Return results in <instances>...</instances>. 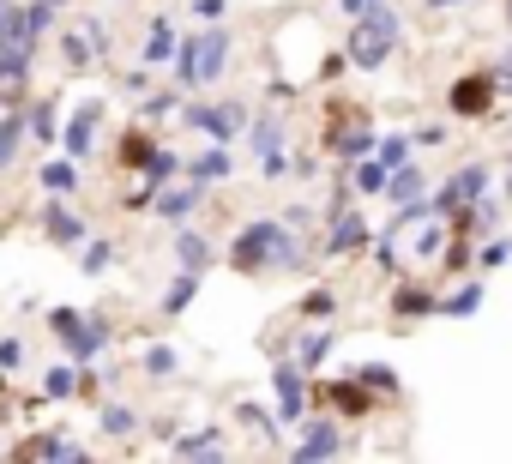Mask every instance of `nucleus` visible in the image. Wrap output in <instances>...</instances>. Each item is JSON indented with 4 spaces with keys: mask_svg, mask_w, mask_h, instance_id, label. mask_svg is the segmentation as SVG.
<instances>
[{
    "mask_svg": "<svg viewBox=\"0 0 512 464\" xmlns=\"http://www.w3.org/2000/svg\"><path fill=\"white\" fill-rule=\"evenodd\" d=\"M308 242L296 236V229L284 223V217H247L241 229H235V242H229V266L241 272V278H260V272H284V278H296L302 266H308Z\"/></svg>",
    "mask_w": 512,
    "mask_h": 464,
    "instance_id": "f257e3e1",
    "label": "nucleus"
},
{
    "mask_svg": "<svg viewBox=\"0 0 512 464\" xmlns=\"http://www.w3.org/2000/svg\"><path fill=\"white\" fill-rule=\"evenodd\" d=\"M398 49H404V19H398L392 0H386V7H374V13H362V19H350L344 61H350L356 73H380Z\"/></svg>",
    "mask_w": 512,
    "mask_h": 464,
    "instance_id": "f03ea898",
    "label": "nucleus"
},
{
    "mask_svg": "<svg viewBox=\"0 0 512 464\" xmlns=\"http://www.w3.org/2000/svg\"><path fill=\"white\" fill-rule=\"evenodd\" d=\"M229 55H235V31H223V25H199L193 37H181L175 43V85L181 91H199V85H217L223 79V67H229Z\"/></svg>",
    "mask_w": 512,
    "mask_h": 464,
    "instance_id": "7ed1b4c3",
    "label": "nucleus"
},
{
    "mask_svg": "<svg viewBox=\"0 0 512 464\" xmlns=\"http://www.w3.org/2000/svg\"><path fill=\"white\" fill-rule=\"evenodd\" d=\"M181 121H187L205 145H235V139H241V127H247V103H241V97L205 103L199 91H187V97H181Z\"/></svg>",
    "mask_w": 512,
    "mask_h": 464,
    "instance_id": "20e7f679",
    "label": "nucleus"
},
{
    "mask_svg": "<svg viewBox=\"0 0 512 464\" xmlns=\"http://www.w3.org/2000/svg\"><path fill=\"white\" fill-rule=\"evenodd\" d=\"M296 428H302L296 446H290L296 464H326V458H344V446H350V434H344L338 416H302Z\"/></svg>",
    "mask_w": 512,
    "mask_h": 464,
    "instance_id": "39448f33",
    "label": "nucleus"
},
{
    "mask_svg": "<svg viewBox=\"0 0 512 464\" xmlns=\"http://www.w3.org/2000/svg\"><path fill=\"white\" fill-rule=\"evenodd\" d=\"M109 55H115V31H109L103 19H85L79 31L61 37V67H67V73H91V67L109 61Z\"/></svg>",
    "mask_w": 512,
    "mask_h": 464,
    "instance_id": "423d86ee",
    "label": "nucleus"
},
{
    "mask_svg": "<svg viewBox=\"0 0 512 464\" xmlns=\"http://www.w3.org/2000/svg\"><path fill=\"white\" fill-rule=\"evenodd\" d=\"M488 181H494V175H488V163H464V169H452V175H446V181L428 193V205H434L440 217H452V211L476 205V199L488 193Z\"/></svg>",
    "mask_w": 512,
    "mask_h": 464,
    "instance_id": "0eeeda50",
    "label": "nucleus"
},
{
    "mask_svg": "<svg viewBox=\"0 0 512 464\" xmlns=\"http://www.w3.org/2000/svg\"><path fill=\"white\" fill-rule=\"evenodd\" d=\"M272 392H278V422L296 428V422L308 416V368H302L296 356H278V362H272Z\"/></svg>",
    "mask_w": 512,
    "mask_h": 464,
    "instance_id": "6e6552de",
    "label": "nucleus"
},
{
    "mask_svg": "<svg viewBox=\"0 0 512 464\" xmlns=\"http://www.w3.org/2000/svg\"><path fill=\"white\" fill-rule=\"evenodd\" d=\"M368 242H374L368 217H362L356 205H344L338 217H326V242H320V254H326V260H350V254H368Z\"/></svg>",
    "mask_w": 512,
    "mask_h": 464,
    "instance_id": "1a4fd4ad",
    "label": "nucleus"
},
{
    "mask_svg": "<svg viewBox=\"0 0 512 464\" xmlns=\"http://www.w3.org/2000/svg\"><path fill=\"white\" fill-rule=\"evenodd\" d=\"M446 109H452L458 121H488V115H494V79H488V67L458 73L452 91H446Z\"/></svg>",
    "mask_w": 512,
    "mask_h": 464,
    "instance_id": "9d476101",
    "label": "nucleus"
},
{
    "mask_svg": "<svg viewBox=\"0 0 512 464\" xmlns=\"http://www.w3.org/2000/svg\"><path fill=\"white\" fill-rule=\"evenodd\" d=\"M103 115H109V103L103 97H85L73 115H67V127H61V151L73 157V163H85L91 151H97V133H103Z\"/></svg>",
    "mask_w": 512,
    "mask_h": 464,
    "instance_id": "9b49d317",
    "label": "nucleus"
},
{
    "mask_svg": "<svg viewBox=\"0 0 512 464\" xmlns=\"http://www.w3.org/2000/svg\"><path fill=\"white\" fill-rule=\"evenodd\" d=\"M241 139H247V157H253V163L284 157V151H290V121H284V103H278V109H266V115H247Z\"/></svg>",
    "mask_w": 512,
    "mask_h": 464,
    "instance_id": "f8f14e48",
    "label": "nucleus"
},
{
    "mask_svg": "<svg viewBox=\"0 0 512 464\" xmlns=\"http://www.w3.org/2000/svg\"><path fill=\"white\" fill-rule=\"evenodd\" d=\"M386 314H392L398 326L440 320V290H434V284H422V278H398V284H392V302H386Z\"/></svg>",
    "mask_w": 512,
    "mask_h": 464,
    "instance_id": "ddd939ff",
    "label": "nucleus"
},
{
    "mask_svg": "<svg viewBox=\"0 0 512 464\" xmlns=\"http://www.w3.org/2000/svg\"><path fill=\"white\" fill-rule=\"evenodd\" d=\"M205 193H211V187H199V181L175 175L169 187H157V193H151V217H157V223H187V217L205 205Z\"/></svg>",
    "mask_w": 512,
    "mask_h": 464,
    "instance_id": "4468645a",
    "label": "nucleus"
},
{
    "mask_svg": "<svg viewBox=\"0 0 512 464\" xmlns=\"http://www.w3.org/2000/svg\"><path fill=\"white\" fill-rule=\"evenodd\" d=\"M37 229H43V242L67 248V254H73V248L91 236V223H85V217H79L67 199H49V205H43V217H37Z\"/></svg>",
    "mask_w": 512,
    "mask_h": 464,
    "instance_id": "2eb2a0df",
    "label": "nucleus"
},
{
    "mask_svg": "<svg viewBox=\"0 0 512 464\" xmlns=\"http://www.w3.org/2000/svg\"><path fill=\"white\" fill-rule=\"evenodd\" d=\"M109 344H115V326H109L103 314H85V320H79V326H73V332L61 338V350H67V356H73L79 368H91V362H97V356H103Z\"/></svg>",
    "mask_w": 512,
    "mask_h": 464,
    "instance_id": "dca6fc26",
    "label": "nucleus"
},
{
    "mask_svg": "<svg viewBox=\"0 0 512 464\" xmlns=\"http://www.w3.org/2000/svg\"><path fill=\"white\" fill-rule=\"evenodd\" d=\"M169 248H175V266H187V272H211V266H217V242L205 236L193 217H187V223H175Z\"/></svg>",
    "mask_w": 512,
    "mask_h": 464,
    "instance_id": "f3484780",
    "label": "nucleus"
},
{
    "mask_svg": "<svg viewBox=\"0 0 512 464\" xmlns=\"http://www.w3.org/2000/svg\"><path fill=\"white\" fill-rule=\"evenodd\" d=\"M25 145H43V151L61 145V97H37V103H25Z\"/></svg>",
    "mask_w": 512,
    "mask_h": 464,
    "instance_id": "a211bd4d",
    "label": "nucleus"
},
{
    "mask_svg": "<svg viewBox=\"0 0 512 464\" xmlns=\"http://www.w3.org/2000/svg\"><path fill=\"white\" fill-rule=\"evenodd\" d=\"M181 175L199 181V187H223V181L235 175V151H229V145H205V151H193V157L181 163Z\"/></svg>",
    "mask_w": 512,
    "mask_h": 464,
    "instance_id": "6ab92c4d",
    "label": "nucleus"
},
{
    "mask_svg": "<svg viewBox=\"0 0 512 464\" xmlns=\"http://www.w3.org/2000/svg\"><path fill=\"white\" fill-rule=\"evenodd\" d=\"M320 398H326L338 416H374V410H380V398H374V392H368L356 374H344V380H326V386H320Z\"/></svg>",
    "mask_w": 512,
    "mask_h": 464,
    "instance_id": "aec40b11",
    "label": "nucleus"
},
{
    "mask_svg": "<svg viewBox=\"0 0 512 464\" xmlns=\"http://www.w3.org/2000/svg\"><path fill=\"white\" fill-rule=\"evenodd\" d=\"M31 49H0V109L7 103H25V91H31Z\"/></svg>",
    "mask_w": 512,
    "mask_h": 464,
    "instance_id": "412c9836",
    "label": "nucleus"
},
{
    "mask_svg": "<svg viewBox=\"0 0 512 464\" xmlns=\"http://www.w3.org/2000/svg\"><path fill=\"white\" fill-rule=\"evenodd\" d=\"M175 43H181V37H175V25L157 13V19L145 25V43H139V67H145V73H151V67H169V61H175Z\"/></svg>",
    "mask_w": 512,
    "mask_h": 464,
    "instance_id": "4be33fe9",
    "label": "nucleus"
},
{
    "mask_svg": "<svg viewBox=\"0 0 512 464\" xmlns=\"http://www.w3.org/2000/svg\"><path fill=\"white\" fill-rule=\"evenodd\" d=\"M452 284H458V290L440 296V320H470V314H482L488 284H482V278H452Z\"/></svg>",
    "mask_w": 512,
    "mask_h": 464,
    "instance_id": "5701e85b",
    "label": "nucleus"
},
{
    "mask_svg": "<svg viewBox=\"0 0 512 464\" xmlns=\"http://www.w3.org/2000/svg\"><path fill=\"white\" fill-rule=\"evenodd\" d=\"M79 181H85V175H79V163H73L67 151H61V157H49V163L37 169V187H43L49 199H73V193H79Z\"/></svg>",
    "mask_w": 512,
    "mask_h": 464,
    "instance_id": "b1692460",
    "label": "nucleus"
},
{
    "mask_svg": "<svg viewBox=\"0 0 512 464\" xmlns=\"http://www.w3.org/2000/svg\"><path fill=\"white\" fill-rule=\"evenodd\" d=\"M79 392H85V368H79L73 356L43 368V398H49V404H67V398H79Z\"/></svg>",
    "mask_w": 512,
    "mask_h": 464,
    "instance_id": "393cba45",
    "label": "nucleus"
},
{
    "mask_svg": "<svg viewBox=\"0 0 512 464\" xmlns=\"http://www.w3.org/2000/svg\"><path fill=\"white\" fill-rule=\"evenodd\" d=\"M175 458H229V434L223 428H199V434H169Z\"/></svg>",
    "mask_w": 512,
    "mask_h": 464,
    "instance_id": "a878e982",
    "label": "nucleus"
},
{
    "mask_svg": "<svg viewBox=\"0 0 512 464\" xmlns=\"http://www.w3.org/2000/svg\"><path fill=\"white\" fill-rule=\"evenodd\" d=\"M25 157V103H7L0 109V175Z\"/></svg>",
    "mask_w": 512,
    "mask_h": 464,
    "instance_id": "bb28decb",
    "label": "nucleus"
},
{
    "mask_svg": "<svg viewBox=\"0 0 512 464\" xmlns=\"http://www.w3.org/2000/svg\"><path fill=\"white\" fill-rule=\"evenodd\" d=\"M199 284H205V272H187V266H181V272L169 278L163 302H157V308H163V320H181V314H187V308L199 302Z\"/></svg>",
    "mask_w": 512,
    "mask_h": 464,
    "instance_id": "cd10ccee",
    "label": "nucleus"
},
{
    "mask_svg": "<svg viewBox=\"0 0 512 464\" xmlns=\"http://www.w3.org/2000/svg\"><path fill=\"white\" fill-rule=\"evenodd\" d=\"M338 350V326H308V332H296V362L314 374V368H326V356Z\"/></svg>",
    "mask_w": 512,
    "mask_h": 464,
    "instance_id": "c85d7f7f",
    "label": "nucleus"
},
{
    "mask_svg": "<svg viewBox=\"0 0 512 464\" xmlns=\"http://www.w3.org/2000/svg\"><path fill=\"white\" fill-rule=\"evenodd\" d=\"M181 163H187V157H181L175 145H163V139H157V145H151V157L139 163V181H145V187H169V181L181 175Z\"/></svg>",
    "mask_w": 512,
    "mask_h": 464,
    "instance_id": "c756f323",
    "label": "nucleus"
},
{
    "mask_svg": "<svg viewBox=\"0 0 512 464\" xmlns=\"http://www.w3.org/2000/svg\"><path fill=\"white\" fill-rule=\"evenodd\" d=\"M145 422H139V410L133 404H115V398H103L97 404V434H109V440H133Z\"/></svg>",
    "mask_w": 512,
    "mask_h": 464,
    "instance_id": "7c9ffc66",
    "label": "nucleus"
},
{
    "mask_svg": "<svg viewBox=\"0 0 512 464\" xmlns=\"http://www.w3.org/2000/svg\"><path fill=\"white\" fill-rule=\"evenodd\" d=\"M235 422L253 434V440H266V446H278V434H284V422H278V410H266V404H235Z\"/></svg>",
    "mask_w": 512,
    "mask_h": 464,
    "instance_id": "2f4dec72",
    "label": "nucleus"
},
{
    "mask_svg": "<svg viewBox=\"0 0 512 464\" xmlns=\"http://www.w3.org/2000/svg\"><path fill=\"white\" fill-rule=\"evenodd\" d=\"M422 193H428V175L416 169V157H410V163H398V169H386V193H380V199L404 205V199H422Z\"/></svg>",
    "mask_w": 512,
    "mask_h": 464,
    "instance_id": "473e14b6",
    "label": "nucleus"
},
{
    "mask_svg": "<svg viewBox=\"0 0 512 464\" xmlns=\"http://www.w3.org/2000/svg\"><path fill=\"white\" fill-rule=\"evenodd\" d=\"M73 254H79V272H85V278H103V272H109V266L121 260V248H115L109 236H85V242H79Z\"/></svg>",
    "mask_w": 512,
    "mask_h": 464,
    "instance_id": "72a5a7b5",
    "label": "nucleus"
},
{
    "mask_svg": "<svg viewBox=\"0 0 512 464\" xmlns=\"http://www.w3.org/2000/svg\"><path fill=\"white\" fill-rule=\"evenodd\" d=\"M13 452H19V458H85V446L67 440V434H31V440H19Z\"/></svg>",
    "mask_w": 512,
    "mask_h": 464,
    "instance_id": "f704fd0d",
    "label": "nucleus"
},
{
    "mask_svg": "<svg viewBox=\"0 0 512 464\" xmlns=\"http://www.w3.org/2000/svg\"><path fill=\"white\" fill-rule=\"evenodd\" d=\"M344 374H356L374 398H398V392H404V374H398V368H386V362H362V368H344Z\"/></svg>",
    "mask_w": 512,
    "mask_h": 464,
    "instance_id": "c9c22d12",
    "label": "nucleus"
},
{
    "mask_svg": "<svg viewBox=\"0 0 512 464\" xmlns=\"http://www.w3.org/2000/svg\"><path fill=\"white\" fill-rule=\"evenodd\" d=\"M470 254H476V242L464 236V229H452V236L440 242V254H434V266H440V278H458V272L470 266Z\"/></svg>",
    "mask_w": 512,
    "mask_h": 464,
    "instance_id": "e433bc0d",
    "label": "nucleus"
},
{
    "mask_svg": "<svg viewBox=\"0 0 512 464\" xmlns=\"http://www.w3.org/2000/svg\"><path fill=\"white\" fill-rule=\"evenodd\" d=\"M181 97H187L181 85H175V91H151V97L139 103V121H145V127H163V121H175V115H181Z\"/></svg>",
    "mask_w": 512,
    "mask_h": 464,
    "instance_id": "4c0bfd02",
    "label": "nucleus"
},
{
    "mask_svg": "<svg viewBox=\"0 0 512 464\" xmlns=\"http://www.w3.org/2000/svg\"><path fill=\"white\" fill-rule=\"evenodd\" d=\"M151 145H157V133H151L145 121H139V127H127V133H121V151H115V157H121V169H139V163L151 157Z\"/></svg>",
    "mask_w": 512,
    "mask_h": 464,
    "instance_id": "58836bf2",
    "label": "nucleus"
},
{
    "mask_svg": "<svg viewBox=\"0 0 512 464\" xmlns=\"http://www.w3.org/2000/svg\"><path fill=\"white\" fill-rule=\"evenodd\" d=\"M446 236H452V223H446V217H440V211H428V217H422V236H416V242H410V254H416V260H434V254H440V242H446Z\"/></svg>",
    "mask_w": 512,
    "mask_h": 464,
    "instance_id": "ea45409f",
    "label": "nucleus"
},
{
    "mask_svg": "<svg viewBox=\"0 0 512 464\" xmlns=\"http://www.w3.org/2000/svg\"><path fill=\"white\" fill-rule=\"evenodd\" d=\"M0 49H31V37H25V0H13V7L0 13Z\"/></svg>",
    "mask_w": 512,
    "mask_h": 464,
    "instance_id": "a19ab883",
    "label": "nucleus"
},
{
    "mask_svg": "<svg viewBox=\"0 0 512 464\" xmlns=\"http://www.w3.org/2000/svg\"><path fill=\"white\" fill-rule=\"evenodd\" d=\"M350 187L356 193H386V163L380 157H356L350 163Z\"/></svg>",
    "mask_w": 512,
    "mask_h": 464,
    "instance_id": "79ce46f5",
    "label": "nucleus"
},
{
    "mask_svg": "<svg viewBox=\"0 0 512 464\" xmlns=\"http://www.w3.org/2000/svg\"><path fill=\"white\" fill-rule=\"evenodd\" d=\"M296 314H302V320H332V314H338V290H332V284H314V290L296 302Z\"/></svg>",
    "mask_w": 512,
    "mask_h": 464,
    "instance_id": "37998d69",
    "label": "nucleus"
},
{
    "mask_svg": "<svg viewBox=\"0 0 512 464\" xmlns=\"http://www.w3.org/2000/svg\"><path fill=\"white\" fill-rule=\"evenodd\" d=\"M175 374H181V350L145 344V380H175Z\"/></svg>",
    "mask_w": 512,
    "mask_h": 464,
    "instance_id": "c03bdc74",
    "label": "nucleus"
},
{
    "mask_svg": "<svg viewBox=\"0 0 512 464\" xmlns=\"http://www.w3.org/2000/svg\"><path fill=\"white\" fill-rule=\"evenodd\" d=\"M470 260H476V272H482V278H488V272H500V266H506V260H512V236H494V242H488V236H482V242H476V254H470Z\"/></svg>",
    "mask_w": 512,
    "mask_h": 464,
    "instance_id": "a18cd8bd",
    "label": "nucleus"
},
{
    "mask_svg": "<svg viewBox=\"0 0 512 464\" xmlns=\"http://www.w3.org/2000/svg\"><path fill=\"white\" fill-rule=\"evenodd\" d=\"M374 157H380L386 169H398V163L416 157V139H410V133H386V139H374Z\"/></svg>",
    "mask_w": 512,
    "mask_h": 464,
    "instance_id": "49530a36",
    "label": "nucleus"
},
{
    "mask_svg": "<svg viewBox=\"0 0 512 464\" xmlns=\"http://www.w3.org/2000/svg\"><path fill=\"white\" fill-rule=\"evenodd\" d=\"M25 368V338H0V392H7V380Z\"/></svg>",
    "mask_w": 512,
    "mask_h": 464,
    "instance_id": "de8ad7c7",
    "label": "nucleus"
},
{
    "mask_svg": "<svg viewBox=\"0 0 512 464\" xmlns=\"http://www.w3.org/2000/svg\"><path fill=\"white\" fill-rule=\"evenodd\" d=\"M410 139H416V151H440V145L452 139V127H446V121H422Z\"/></svg>",
    "mask_w": 512,
    "mask_h": 464,
    "instance_id": "09e8293b",
    "label": "nucleus"
},
{
    "mask_svg": "<svg viewBox=\"0 0 512 464\" xmlns=\"http://www.w3.org/2000/svg\"><path fill=\"white\" fill-rule=\"evenodd\" d=\"M488 79H494V97H512V49H500L488 61Z\"/></svg>",
    "mask_w": 512,
    "mask_h": 464,
    "instance_id": "8fccbe9b",
    "label": "nucleus"
},
{
    "mask_svg": "<svg viewBox=\"0 0 512 464\" xmlns=\"http://www.w3.org/2000/svg\"><path fill=\"white\" fill-rule=\"evenodd\" d=\"M187 7H193L199 25H223L229 19V0H187Z\"/></svg>",
    "mask_w": 512,
    "mask_h": 464,
    "instance_id": "3c124183",
    "label": "nucleus"
},
{
    "mask_svg": "<svg viewBox=\"0 0 512 464\" xmlns=\"http://www.w3.org/2000/svg\"><path fill=\"white\" fill-rule=\"evenodd\" d=\"M79 320H85L79 308H49V332H55V338H67V332H73Z\"/></svg>",
    "mask_w": 512,
    "mask_h": 464,
    "instance_id": "603ef678",
    "label": "nucleus"
},
{
    "mask_svg": "<svg viewBox=\"0 0 512 464\" xmlns=\"http://www.w3.org/2000/svg\"><path fill=\"white\" fill-rule=\"evenodd\" d=\"M332 7H338L344 19H362V13H374V7H386V0H332Z\"/></svg>",
    "mask_w": 512,
    "mask_h": 464,
    "instance_id": "864d4df0",
    "label": "nucleus"
},
{
    "mask_svg": "<svg viewBox=\"0 0 512 464\" xmlns=\"http://www.w3.org/2000/svg\"><path fill=\"white\" fill-rule=\"evenodd\" d=\"M151 193H157V187H145V181H139L133 193H121V205H127V211H151Z\"/></svg>",
    "mask_w": 512,
    "mask_h": 464,
    "instance_id": "5fc2aeb1",
    "label": "nucleus"
},
{
    "mask_svg": "<svg viewBox=\"0 0 512 464\" xmlns=\"http://www.w3.org/2000/svg\"><path fill=\"white\" fill-rule=\"evenodd\" d=\"M284 223H290V229H314V223H320V217H314V211H308V205H290V211H284Z\"/></svg>",
    "mask_w": 512,
    "mask_h": 464,
    "instance_id": "6e6d98bb",
    "label": "nucleus"
},
{
    "mask_svg": "<svg viewBox=\"0 0 512 464\" xmlns=\"http://www.w3.org/2000/svg\"><path fill=\"white\" fill-rule=\"evenodd\" d=\"M428 13H464V7H476V0H422Z\"/></svg>",
    "mask_w": 512,
    "mask_h": 464,
    "instance_id": "4d7b16f0",
    "label": "nucleus"
},
{
    "mask_svg": "<svg viewBox=\"0 0 512 464\" xmlns=\"http://www.w3.org/2000/svg\"><path fill=\"white\" fill-rule=\"evenodd\" d=\"M290 175H296V181H308V175H314V157H308V151H296V157H290Z\"/></svg>",
    "mask_w": 512,
    "mask_h": 464,
    "instance_id": "13d9d810",
    "label": "nucleus"
},
{
    "mask_svg": "<svg viewBox=\"0 0 512 464\" xmlns=\"http://www.w3.org/2000/svg\"><path fill=\"white\" fill-rule=\"evenodd\" d=\"M506 205H512V175H506Z\"/></svg>",
    "mask_w": 512,
    "mask_h": 464,
    "instance_id": "bf43d9fd",
    "label": "nucleus"
},
{
    "mask_svg": "<svg viewBox=\"0 0 512 464\" xmlns=\"http://www.w3.org/2000/svg\"><path fill=\"white\" fill-rule=\"evenodd\" d=\"M506 25H512V0H506Z\"/></svg>",
    "mask_w": 512,
    "mask_h": 464,
    "instance_id": "052dcab7",
    "label": "nucleus"
},
{
    "mask_svg": "<svg viewBox=\"0 0 512 464\" xmlns=\"http://www.w3.org/2000/svg\"><path fill=\"white\" fill-rule=\"evenodd\" d=\"M7 7H13V0H0V13H7Z\"/></svg>",
    "mask_w": 512,
    "mask_h": 464,
    "instance_id": "680f3d73",
    "label": "nucleus"
},
{
    "mask_svg": "<svg viewBox=\"0 0 512 464\" xmlns=\"http://www.w3.org/2000/svg\"><path fill=\"white\" fill-rule=\"evenodd\" d=\"M506 169H512V151H506Z\"/></svg>",
    "mask_w": 512,
    "mask_h": 464,
    "instance_id": "e2e57ef3",
    "label": "nucleus"
}]
</instances>
